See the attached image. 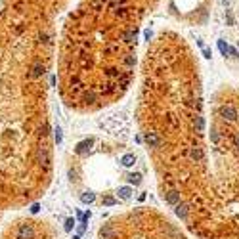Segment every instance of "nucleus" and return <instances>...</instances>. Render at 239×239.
<instances>
[{
	"mask_svg": "<svg viewBox=\"0 0 239 239\" xmlns=\"http://www.w3.org/2000/svg\"><path fill=\"white\" fill-rule=\"evenodd\" d=\"M218 48H220V52H222L224 56L228 54V44H226V42H224V40H218Z\"/></svg>",
	"mask_w": 239,
	"mask_h": 239,
	"instance_id": "obj_7",
	"label": "nucleus"
},
{
	"mask_svg": "<svg viewBox=\"0 0 239 239\" xmlns=\"http://www.w3.org/2000/svg\"><path fill=\"white\" fill-rule=\"evenodd\" d=\"M136 125L161 199L193 239H239V92L205 107L197 61L166 34L147 50Z\"/></svg>",
	"mask_w": 239,
	"mask_h": 239,
	"instance_id": "obj_1",
	"label": "nucleus"
},
{
	"mask_svg": "<svg viewBox=\"0 0 239 239\" xmlns=\"http://www.w3.org/2000/svg\"><path fill=\"white\" fill-rule=\"evenodd\" d=\"M122 165H125V166L136 165V155H132V153H130V155H125V157H122Z\"/></svg>",
	"mask_w": 239,
	"mask_h": 239,
	"instance_id": "obj_4",
	"label": "nucleus"
},
{
	"mask_svg": "<svg viewBox=\"0 0 239 239\" xmlns=\"http://www.w3.org/2000/svg\"><path fill=\"white\" fill-rule=\"evenodd\" d=\"M0 239H63L50 222L34 220V218H21L2 234Z\"/></svg>",
	"mask_w": 239,
	"mask_h": 239,
	"instance_id": "obj_3",
	"label": "nucleus"
},
{
	"mask_svg": "<svg viewBox=\"0 0 239 239\" xmlns=\"http://www.w3.org/2000/svg\"><path fill=\"white\" fill-rule=\"evenodd\" d=\"M98 239H190L180 224L155 207H134L111 216Z\"/></svg>",
	"mask_w": 239,
	"mask_h": 239,
	"instance_id": "obj_2",
	"label": "nucleus"
},
{
	"mask_svg": "<svg viewBox=\"0 0 239 239\" xmlns=\"http://www.w3.org/2000/svg\"><path fill=\"white\" fill-rule=\"evenodd\" d=\"M203 54H205V57H211V56H212V52H211L208 48H203Z\"/></svg>",
	"mask_w": 239,
	"mask_h": 239,
	"instance_id": "obj_8",
	"label": "nucleus"
},
{
	"mask_svg": "<svg viewBox=\"0 0 239 239\" xmlns=\"http://www.w3.org/2000/svg\"><path fill=\"white\" fill-rule=\"evenodd\" d=\"M140 182H142V176H140V174H132V176H130V184L138 186Z\"/></svg>",
	"mask_w": 239,
	"mask_h": 239,
	"instance_id": "obj_6",
	"label": "nucleus"
},
{
	"mask_svg": "<svg viewBox=\"0 0 239 239\" xmlns=\"http://www.w3.org/2000/svg\"><path fill=\"white\" fill-rule=\"evenodd\" d=\"M119 195L121 199H128L132 195V187H119Z\"/></svg>",
	"mask_w": 239,
	"mask_h": 239,
	"instance_id": "obj_5",
	"label": "nucleus"
}]
</instances>
